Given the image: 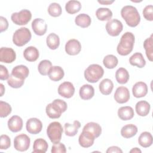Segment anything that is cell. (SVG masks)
<instances>
[{
    "label": "cell",
    "mask_w": 153,
    "mask_h": 153,
    "mask_svg": "<svg viewBox=\"0 0 153 153\" xmlns=\"http://www.w3.org/2000/svg\"><path fill=\"white\" fill-rule=\"evenodd\" d=\"M39 51L33 46L27 47L23 51V56L25 59L29 62H35L39 57Z\"/></svg>",
    "instance_id": "obj_23"
},
{
    "label": "cell",
    "mask_w": 153,
    "mask_h": 153,
    "mask_svg": "<svg viewBox=\"0 0 153 153\" xmlns=\"http://www.w3.org/2000/svg\"><path fill=\"white\" fill-rule=\"evenodd\" d=\"M75 22L77 26H80L82 28H85L90 25L91 19L88 14L82 13L78 14L75 17Z\"/></svg>",
    "instance_id": "obj_31"
},
{
    "label": "cell",
    "mask_w": 153,
    "mask_h": 153,
    "mask_svg": "<svg viewBox=\"0 0 153 153\" xmlns=\"http://www.w3.org/2000/svg\"><path fill=\"white\" fill-rule=\"evenodd\" d=\"M26 128L30 134H36L42 130V124L38 118H30L26 121Z\"/></svg>",
    "instance_id": "obj_11"
},
{
    "label": "cell",
    "mask_w": 153,
    "mask_h": 153,
    "mask_svg": "<svg viewBox=\"0 0 153 153\" xmlns=\"http://www.w3.org/2000/svg\"><path fill=\"white\" fill-rule=\"evenodd\" d=\"M67 108V103L64 100L57 99L47 105L45 112L49 118L56 119L59 118L62 114L66 111Z\"/></svg>",
    "instance_id": "obj_3"
},
{
    "label": "cell",
    "mask_w": 153,
    "mask_h": 153,
    "mask_svg": "<svg viewBox=\"0 0 153 153\" xmlns=\"http://www.w3.org/2000/svg\"><path fill=\"white\" fill-rule=\"evenodd\" d=\"M29 74V70L28 68L25 65H20L15 66L12 69L11 74L25 80L28 76Z\"/></svg>",
    "instance_id": "obj_25"
},
{
    "label": "cell",
    "mask_w": 153,
    "mask_h": 153,
    "mask_svg": "<svg viewBox=\"0 0 153 153\" xmlns=\"http://www.w3.org/2000/svg\"><path fill=\"white\" fill-rule=\"evenodd\" d=\"M32 18L31 12L29 10L23 9L17 13H13L11 14V19L17 25H25Z\"/></svg>",
    "instance_id": "obj_7"
},
{
    "label": "cell",
    "mask_w": 153,
    "mask_h": 153,
    "mask_svg": "<svg viewBox=\"0 0 153 153\" xmlns=\"http://www.w3.org/2000/svg\"><path fill=\"white\" fill-rule=\"evenodd\" d=\"M65 75V72L62 68L59 66H53L51 68L48 72L50 79L53 81H59L61 80Z\"/></svg>",
    "instance_id": "obj_21"
},
{
    "label": "cell",
    "mask_w": 153,
    "mask_h": 153,
    "mask_svg": "<svg viewBox=\"0 0 153 153\" xmlns=\"http://www.w3.org/2000/svg\"><path fill=\"white\" fill-rule=\"evenodd\" d=\"M144 18L149 21L153 20V6L148 5L146 6L142 11Z\"/></svg>",
    "instance_id": "obj_44"
},
{
    "label": "cell",
    "mask_w": 153,
    "mask_h": 153,
    "mask_svg": "<svg viewBox=\"0 0 153 153\" xmlns=\"http://www.w3.org/2000/svg\"><path fill=\"white\" fill-rule=\"evenodd\" d=\"M148 93L147 85L142 82L139 81L134 84L132 88V93L133 96L136 98H140L144 97Z\"/></svg>",
    "instance_id": "obj_18"
},
{
    "label": "cell",
    "mask_w": 153,
    "mask_h": 153,
    "mask_svg": "<svg viewBox=\"0 0 153 153\" xmlns=\"http://www.w3.org/2000/svg\"><path fill=\"white\" fill-rule=\"evenodd\" d=\"M134 35L130 32L124 33L121 37L117 47V53L121 56H127L133 50L134 44Z\"/></svg>",
    "instance_id": "obj_2"
},
{
    "label": "cell",
    "mask_w": 153,
    "mask_h": 153,
    "mask_svg": "<svg viewBox=\"0 0 153 153\" xmlns=\"http://www.w3.org/2000/svg\"><path fill=\"white\" fill-rule=\"evenodd\" d=\"M63 131L61 124L57 121L51 123L47 127V134L53 143L60 142Z\"/></svg>",
    "instance_id": "obj_5"
},
{
    "label": "cell",
    "mask_w": 153,
    "mask_h": 153,
    "mask_svg": "<svg viewBox=\"0 0 153 153\" xmlns=\"http://www.w3.org/2000/svg\"><path fill=\"white\" fill-rule=\"evenodd\" d=\"M99 90L102 94L109 95L111 93L113 88L114 84L112 81L108 78L103 79L99 84Z\"/></svg>",
    "instance_id": "obj_29"
},
{
    "label": "cell",
    "mask_w": 153,
    "mask_h": 153,
    "mask_svg": "<svg viewBox=\"0 0 153 153\" xmlns=\"http://www.w3.org/2000/svg\"><path fill=\"white\" fill-rule=\"evenodd\" d=\"M137 132V127L133 124H129L123 126L121 130V136L126 139L133 137Z\"/></svg>",
    "instance_id": "obj_28"
},
{
    "label": "cell",
    "mask_w": 153,
    "mask_h": 153,
    "mask_svg": "<svg viewBox=\"0 0 153 153\" xmlns=\"http://www.w3.org/2000/svg\"><path fill=\"white\" fill-rule=\"evenodd\" d=\"M83 131H87L93 134L96 138L98 137L102 133V127L97 123L90 122L87 123L82 128Z\"/></svg>",
    "instance_id": "obj_26"
},
{
    "label": "cell",
    "mask_w": 153,
    "mask_h": 153,
    "mask_svg": "<svg viewBox=\"0 0 153 153\" xmlns=\"http://www.w3.org/2000/svg\"><path fill=\"white\" fill-rule=\"evenodd\" d=\"M11 146V140L8 136L2 134L0 137V149H7Z\"/></svg>",
    "instance_id": "obj_43"
},
{
    "label": "cell",
    "mask_w": 153,
    "mask_h": 153,
    "mask_svg": "<svg viewBox=\"0 0 153 153\" xmlns=\"http://www.w3.org/2000/svg\"><path fill=\"white\" fill-rule=\"evenodd\" d=\"M30 139L25 134H20L16 136L14 139V148L19 151L23 152L28 149L30 146Z\"/></svg>",
    "instance_id": "obj_8"
},
{
    "label": "cell",
    "mask_w": 153,
    "mask_h": 153,
    "mask_svg": "<svg viewBox=\"0 0 153 153\" xmlns=\"http://www.w3.org/2000/svg\"><path fill=\"white\" fill-rule=\"evenodd\" d=\"M134 113L133 109L129 106H122L118 110V116L121 120L123 121H127L132 119L134 117Z\"/></svg>",
    "instance_id": "obj_20"
},
{
    "label": "cell",
    "mask_w": 153,
    "mask_h": 153,
    "mask_svg": "<svg viewBox=\"0 0 153 153\" xmlns=\"http://www.w3.org/2000/svg\"><path fill=\"white\" fill-rule=\"evenodd\" d=\"M84 74L85 79L88 82L95 83L103 76L104 74V70L99 65L91 64L84 71Z\"/></svg>",
    "instance_id": "obj_4"
},
{
    "label": "cell",
    "mask_w": 153,
    "mask_h": 153,
    "mask_svg": "<svg viewBox=\"0 0 153 153\" xmlns=\"http://www.w3.org/2000/svg\"><path fill=\"white\" fill-rule=\"evenodd\" d=\"M114 1H98V2L103 5H110L112 4Z\"/></svg>",
    "instance_id": "obj_49"
},
{
    "label": "cell",
    "mask_w": 153,
    "mask_h": 153,
    "mask_svg": "<svg viewBox=\"0 0 153 153\" xmlns=\"http://www.w3.org/2000/svg\"><path fill=\"white\" fill-rule=\"evenodd\" d=\"M131 65L136 66L139 68H143L146 65L145 60L142 53L137 52L134 53L129 59Z\"/></svg>",
    "instance_id": "obj_27"
},
{
    "label": "cell",
    "mask_w": 153,
    "mask_h": 153,
    "mask_svg": "<svg viewBox=\"0 0 153 153\" xmlns=\"http://www.w3.org/2000/svg\"><path fill=\"white\" fill-rule=\"evenodd\" d=\"M79 94L80 97L83 100L91 99L94 95V87L90 84H84L80 87Z\"/></svg>",
    "instance_id": "obj_19"
},
{
    "label": "cell",
    "mask_w": 153,
    "mask_h": 153,
    "mask_svg": "<svg viewBox=\"0 0 153 153\" xmlns=\"http://www.w3.org/2000/svg\"><path fill=\"white\" fill-rule=\"evenodd\" d=\"M96 137L91 133L87 131H83L78 138V142L80 146L83 148H89L91 146L94 142Z\"/></svg>",
    "instance_id": "obj_16"
},
{
    "label": "cell",
    "mask_w": 153,
    "mask_h": 153,
    "mask_svg": "<svg viewBox=\"0 0 153 153\" xmlns=\"http://www.w3.org/2000/svg\"><path fill=\"white\" fill-rule=\"evenodd\" d=\"M46 42L48 47L51 50L57 49L60 45V38L59 36L54 33H50L46 39Z\"/></svg>",
    "instance_id": "obj_35"
},
{
    "label": "cell",
    "mask_w": 153,
    "mask_h": 153,
    "mask_svg": "<svg viewBox=\"0 0 153 153\" xmlns=\"http://www.w3.org/2000/svg\"><path fill=\"white\" fill-rule=\"evenodd\" d=\"M12 108L10 105L5 102L0 101V117L1 118L7 117L11 112Z\"/></svg>",
    "instance_id": "obj_42"
},
{
    "label": "cell",
    "mask_w": 153,
    "mask_h": 153,
    "mask_svg": "<svg viewBox=\"0 0 153 153\" xmlns=\"http://www.w3.org/2000/svg\"><path fill=\"white\" fill-rule=\"evenodd\" d=\"M121 17L130 27L137 26L140 21V14L136 7L132 5H126L121 10Z\"/></svg>",
    "instance_id": "obj_1"
},
{
    "label": "cell",
    "mask_w": 153,
    "mask_h": 153,
    "mask_svg": "<svg viewBox=\"0 0 153 153\" xmlns=\"http://www.w3.org/2000/svg\"><path fill=\"white\" fill-rule=\"evenodd\" d=\"M80 127L81 123L78 120H75L73 124L66 123L64 125L65 133L68 136H74L77 134Z\"/></svg>",
    "instance_id": "obj_22"
},
{
    "label": "cell",
    "mask_w": 153,
    "mask_h": 153,
    "mask_svg": "<svg viewBox=\"0 0 153 153\" xmlns=\"http://www.w3.org/2000/svg\"><path fill=\"white\" fill-rule=\"evenodd\" d=\"M0 25H1V32L5 31L8 27V22L6 18L3 16L0 17Z\"/></svg>",
    "instance_id": "obj_47"
},
{
    "label": "cell",
    "mask_w": 153,
    "mask_h": 153,
    "mask_svg": "<svg viewBox=\"0 0 153 153\" xmlns=\"http://www.w3.org/2000/svg\"><path fill=\"white\" fill-rule=\"evenodd\" d=\"M107 153H111V152H118V153H122L123 151L118 146H112L109 148H108V149L106 151Z\"/></svg>",
    "instance_id": "obj_48"
},
{
    "label": "cell",
    "mask_w": 153,
    "mask_h": 153,
    "mask_svg": "<svg viewBox=\"0 0 153 153\" xmlns=\"http://www.w3.org/2000/svg\"><path fill=\"white\" fill-rule=\"evenodd\" d=\"M32 28L36 35L42 36L45 33L47 25L44 20L41 18H36L32 22Z\"/></svg>",
    "instance_id": "obj_15"
},
{
    "label": "cell",
    "mask_w": 153,
    "mask_h": 153,
    "mask_svg": "<svg viewBox=\"0 0 153 153\" xmlns=\"http://www.w3.org/2000/svg\"><path fill=\"white\" fill-rule=\"evenodd\" d=\"M129 77L128 72L124 68H118L115 72V78L119 84H124L127 83L129 79Z\"/></svg>",
    "instance_id": "obj_33"
},
{
    "label": "cell",
    "mask_w": 153,
    "mask_h": 153,
    "mask_svg": "<svg viewBox=\"0 0 153 153\" xmlns=\"http://www.w3.org/2000/svg\"><path fill=\"white\" fill-rule=\"evenodd\" d=\"M75 93V87L71 82L65 81L60 84L58 87V93L65 98L72 97Z\"/></svg>",
    "instance_id": "obj_10"
},
{
    "label": "cell",
    "mask_w": 153,
    "mask_h": 153,
    "mask_svg": "<svg viewBox=\"0 0 153 153\" xmlns=\"http://www.w3.org/2000/svg\"><path fill=\"white\" fill-rule=\"evenodd\" d=\"M81 8V4L78 1L71 0L67 2L65 5V10L66 12L71 14L78 13Z\"/></svg>",
    "instance_id": "obj_36"
},
{
    "label": "cell",
    "mask_w": 153,
    "mask_h": 153,
    "mask_svg": "<svg viewBox=\"0 0 153 153\" xmlns=\"http://www.w3.org/2000/svg\"><path fill=\"white\" fill-rule=\"evenodd\" d=\"M150 104L145 100H141L137 102L135 106L136 113L141 117H145L148 115L150 111Z\"/></svg>",
    "instance_id": "obj_24"
},
{
    "label": "cell",
    "mask_w": 153,
    "mask_h": 153,
    "mask_svg": "<svg viewBox=\"0 0 153 153\" xmlns=\"http://www.w3.org/2000/svg\"><path fill=\"white\" fill-rule=\"evenodd\" d=\"M32 35L30 30L25 27H22L16 30L13 36V43L18 46L22 47L26 44L31 39Z\"/></svg>",
    "instance_id": "obj_6"
},
{
    "label": "cell",
    "mask_w": 153,
    "mask_h": 153,
    "mask_svg": "<svg viewBox=\"0 0 153 153\" xmlns=\"http://www.w3.org/2000/svg\"><path fill=\"white\" fill-rule=\"evenodd\" d=\"M51 67H52V63L50 60H43L39 62L38 66V72L42 75H44V76L47 75Z\"/></svg>",
    "instance_id": "obj_39"
},
{
    "label": "cell",
    "mask_w": 153,
    "mask_h": 153,
    "mask_svg": "<svg viewBox=\"0 0 153 153\" xmlns=\"http://www.w3.org/2000/svg\"><path fill=\"white\" fill-rule=\"evenodd\" d=\"M106 30L108 33L112 36H117L121 32L123 26L121 21L117 19H111L106 24Z\"/></svg>",
    "instance_id": "obj_9"
},
{
    "label": "cell",
    "mask_w": 153,
    "mask_h": 153,
    "mask_svg": "<svg viewBox=\"0 0 153 153\" xmlns=\"http://www.w3.org/2000/svg\"><path fill=\"white\" fill-rule=\"evenodd\" d=\"M65 51L71 56H75L81 51V45L79 41L75 39H69L65 44Z\"/></svg>",
    "instance_id": "obj_14"
},
{
    "label": "cell",
    "mask_w": 153,
    "mask_h": 153,
    "mask_svg": "<svg viewBox=\"0 0 153 153\" xmlns=\"http://www.w3.org/2000/svg\"><path fill=\"white\" fill-rule=\"evenodd\" d=\"M118 63V60L117 57L112 54L106 56L103 60V65L108 69H114L117 66Z\"/></svg>",
    "instance_id": "obj_38"
},
{
    "label": "cell",
    "mask_w": 153,
    "mask_h": 153,
    "mask_svg": "<svg viewBox=\"0 0 153 153\" xmlns=\"http://www.w3.org/2000/svg\"><path fill=\"white\" fill-rule=\"evenodd\" d=\"M0 92H1V94H0V96H2L4 92H5V87L4 86V85L1 83L0 84Z\"/></svg>",
    "instance_id": "obj_50"
},
{
    "label": "cell",
    "mask_w": 153,
    "mask_h": 153,
    "mask_svg": "<svg viewBox=\"0 0 153 153\" xmlns=\"http://www.w3.org/2000/svg\"><path fill=\"white\" fill-rule=\"evenodd\" d=\"M130 92L128 89L123 86L118 87L114 93V99L118 103H124L130 99Z\"/></svg>",
    "instance_id": "obj_13"
},
{
    "label": "cell",
    "mask_w": 153,
    "mask_h": 153,
    "mask_svg": "<svg viewBox=\"0 0 153 153\" xmlns=\"http://www.w3.org/2000/svg\"><path fill=\"white\" fill-rule=\"evenodd\" d=\"M130 152H131V153H132V152H134V153H135V152H136V153H138V152H141V150H140L139 148H133L132 149H131L130 151Z\"/></svg>",
    "instance_id": "obj_51"
},
{
    "label": "cell",
    "mask_w": 153,
    "mask_h": 153,
    "mask_svg": "<svg viewBox=\"0 0 153 153\" xmlns=\"http://www.w3.org/2000/svg\"><path fill=\"white\" fill-rule=\"evenodd\" d=\"M25 80L18 78L16 76L10 74L8 79H7L8 84L12 88H20L24 84Z\"/></svg>",
    "instance_id": "obj_40"
},
{
    "label": "cell",
    "mask_w": 153,
    "mask_h": 153,
    "mask_svg": "<svg viewBox=\"0 0 153 153\" xmlns=\"http://www.w3.org/2000/svg\"><path fill=\"white\" fill-rule=\"evenodd\" d=\"M10 75L8 74V69L4 65H0V79L5 80L8 79Z\"/></svg>",
    "instance_id": "obj_46"
},
{
    "label": "cell",
    "mask_w": 153,
    "mask_h": 153,
    "mask_svg": "<svg viewBox=\"0 0 153 153\" xmlns=\"http://www.w3.org/2000/svg\"><path fill=\"white\" fill-rule=\"evenodd\" d=\"M48 147L47 141L42 138L36 139L33 142V152L35 153H45Z\"/></svg>",
    "instance_id": "obj_30"
},
{
    "label": "cell",
    "mask_w": 153,
    "mask_h": 153,
    "mask_svg": "<svg viewBox=\"0 0 153 153\" xmlns=\"http://www.w3.org/2000/svg\"><path fill=\"white\" fill-rule=\"evenodd\" d=\"M153 35L151 34L150 37L146 38L143 42V47L145 50L146 55L148 60L151 62L152 61V54H153Z\"/></svg>",
    "instance_id": "obj_37"
},
{
    "label": "cell",
    "mask_w": 153,
    "mask_h": 153,
    "mask_svg": "<svg viewBox=\"0 0 153 153\" xmlns=\"http://www.w3.org/2000/svg\"><path fill=\"white\" fill-rule=\"evenodd\" d=\"M8 127L12 132H18L22 129L23 120L18 115L12 116L8 121Z\"/></svg>",
    "instance_id": "obj_17"
},
{
    "label": "cell",
    "mask_w": 153,
    "mask_h": 153,
    "mask_svg": "<svg viewBox=\"0 0 153 153\" xmlns=\"http://www.w3.org/2000/svg\"><path fill=\"white\" fill-rule=\"evenodd\" d=\"M152 136L148 131L142 132L138 138L139 145L143 148L149 147L152 143Z\"/></svg>",
    "instance_id": "obj_32"
},
{
    "label": "cell",
    "mask_w": 153,
    "mask_h": 153,
    "mask_svg": "<svg viewBox=\"0 0 153 153\" xmlns=\"http://www.w3.org/2000/svg\"><path fill=\"white\" fill-rule=\"evenodd\" d=\"M96 16L99 20H109L112 17V12L108 8H99L96 11Z\"/></svg>",
    "instance_id": "obj_34"
},
{
    "label": "cell",
    "mask_w": 153,
    "mask_h": 153,
    "mask_svg": "<svg viewBox=\"0 0 153 153\" xmlns=\"http://www.w3.org/2000/svg\"><path fill=\"white\" fill-rule=\"evenodd\" d=\"M16 58V54L11 48L1 47L0 49V61L5 63L13 62Z\"/></svg>",
    "instance_id": "obj_12"
},
{
    "label": "cell",
    "mask_w": 153,
    "mask_h": 153,
    "mask_svg": "<svg viewBox=\"0 0 153 153\" xmlns=\"http://www.w3.org/2000/svg\"><path fill=\"white\" fill-rule=\"evenodd\" d=\"M62 7L56 2L51 3L48 7V13L52 17H59L62 14Z\"/></svg>",
    "instance_id": "obj_41"
},
{
    "label": "cell",
    "mask_w": 153,
    "mask_h": 153,
    "mask_svg": "<svg viewBox=\"0 0 153 153\" xmlns=\"http://www.w3.org/2000/svg\"><path fill=\"white\" fill-rule=\"evenodd\" d=\"M51 151L52 153H65L66 152V149L63 143L59 142L54 143L53 145Z\"/></svg>",
    "instance_id": "obj_45"
}]
</instances>
